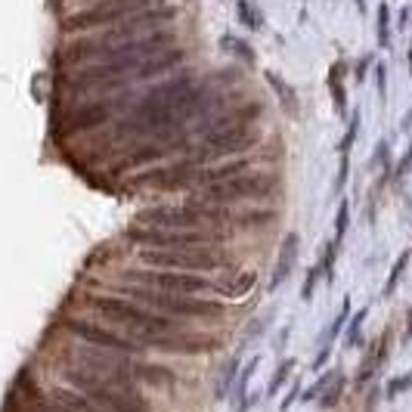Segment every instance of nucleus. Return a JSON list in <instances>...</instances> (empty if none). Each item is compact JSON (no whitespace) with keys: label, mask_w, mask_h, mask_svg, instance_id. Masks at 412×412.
I'll list each match as a JSON object with an SVG mask.
<instances>
[{"label":"nucleus","mask_w":412,"mask_h":412,"mask_svg":"<svg viewBox=\"0 0 412 412\" xmlns=\"http://www.w3.org/2000/svg\"><path fill=\"white\" fill-rule=\"evenodd\" d=\"M37 412H106V409H99L96 403H90L84 394L59 385V387H50V394L37 403Z\"/></svg>","instance_id":"14"},{"label":"nucleus","mask_w":412,"mask_h":412,"mask_svg":"<svg viewBox=\"0 0 412 412\" xmlns=\"http://www.w3.org/2000/svg\"><path fill=\"white\" fill-rule=\"evenodd\" d=\"M347 227V208H341V214H338V232H344Z\"/></svg>","instance_id":"20"},{"label":"nucleus","mask_w":412,"mask_h":412,"mask_svg":"<svg viewBox=\"0 0 412 412\" xmlns=\"http://www.w3.org/2000/svg\"><path fill=\"white\" fill-rule=\"evenodd\" d=\"M201 174L205 168L192 165L189 158L174 161L165 168H152L134 177V186H152V189H165V192H177V189H189V186H201Z\"/></svg>","instance_id":"11"},{"label":"nucleus","mask_w":412,"mask_h":412,"mask_svg":"<svg viewBox=\"0 0 412 412\" xmlns=\"http://www.w3.org/2000/svg\"><path fill=\"white\" fill-rule=\"evenodd\" d=\"M186 149H189V137L186 134L177 139H143V143L130 146V149L124 152V158L115 165V174L143 168V165H155V161L168 158V155H174V152H186Z\"/></svg>","instance_id":"13"},{"label":"nucleus","mask_w":412,"mask_h":412,"mask_svg":"<svg viewBox=\"0 0 412 412\" xmlns=\"http://www.w3.org/2000/svg\"><path fill=\"white\" fill-rule=\"evenodd\" d=\"M149 270H177V273H214L227 270L232 258L220 245L211 248H139L137 254Z\"/></svg>","instance_id":"4"},{"label":"nucleus","mask_w":412,"mask_h":412,"mask_svg":"<svg viewBox=\"0 0 412 412\" xmlns=\"http://www.w3.org/2000/svg\"><path fill=\"white\" fill-rule=\"evenodd\" d=\"M273 220H276V211H248L242 217H236V223H242V227H270Z\"/></svg>","instance_id":"17"},{"label":"nucleus","mask_w":412,"mask_h":412,"mask_svg":"<svg viewBox=\"0 0 412 412\" xmlns=\"http://www.w3.org/2000/svg\"><path fill=\"white\" fill-rule=\"evenodd\" d=\"M59 329L65 332L68 338L81 341V344H87V347H99V351H115V354H127V356H137V354L146 351V347L137 344L130 335H121V332L108 329V325H99L93 320H81V316H62Z\"/></svg>","instance_id":"6"},{"label":"nucleus","mask_w":412,"mask_h":412,"mask_svg":"<svg viewBox=\"0 0 412 412\" xmlns=\"http://www.w3.org/2000/svg\"><path fill=\"white\" fill-rule=\"evenodd\" d=\"M276 192L273 177H263V174H239L232 180L223 183H211V186H201V192L196 196V201H205V205H232V201H245V199H270Z\"/></svg>","instance_id":"8"},{"label":"nucleus","mask_w":412,"mask_h":412,"mask_svg":"<svg viewBox=\"0 0 412 412\" xmlns=\"http://www.w3.org/2000/svg\"><path fill=\"white\" fill-rule=\"evenodd\" d=\"M273 87H276L279 96H285V99H289V112H298V99H294V93H292L289 87H285L282 81H276V77H273Z\"/></svg>","instance_id":"19"},{"label":"nucleus","mask_w":412,"mask_h":412,"mask_svg":"<svg viewBox=\"0 0 412 412\" xmlns=\"http://www.w3.org/2000/svg\"><path fill=\"white\" fill-rule=\"evenodd\" d=\"M124 239L139 248H211L227 242V236L214 230H155V227H130L124 232Z\"/></svg>","instance_id":"5"},{"label":"nucleus","mask_w":412,"mask_h":412,"mask_svg":"<svg viewBox=\"0 0 412 412\" xmlns=\"http://www.w3.org/2000/svg\"><path fill=\"white\" fill-rule=\"evenodd\" d=\"M84 301H87V307L96 310L106 323L127 329L130 338H134L137 344H143L146 351H149V344L158 338H189V329H186L183 320L161 316V313H155V310H146L127 298H118V294H87Z\"/></svg>","instance_id":"1"},{"label":"nucleus","mask_w":412,"mask_h":412,"mask_svg":"<svg viewBox=\"0 0 412 412\" xmlns=\"http://www.w3.org/2000/svg\"><path fill=\"white\" fill-rule=\"evenodd\" d=\"M84 6H134V10H149L158 6L161 0H81Z\"/></svg>","instance_id":"16"},{"label":"nucleus","mask_w":412,"mask_h":412,"mask_svg":"<svg viewBox=\"0 0 412 412\" xmlns=\"http://www.w3.org/2000/svg\"><path fill=\"white\" fill-rule=\"evenodd\" d=\"M258 130L254 127H230V130H217V134L201 137V146L189 152L192 165H205V161H217V158H230V155H242L248 149L258 146Z\"/></svg>","instance_id":"9"},{"label":"nucleus","mask_w":412,"mask_h":412,"mask_svg":"<svg viewBox=\"0 0 412 412\" xmlns=\"http://www.w3.org/2000/svg\"><path fill=\"white\" fill-rule=\"evenodd\" d=\"M124 285H143V289H155V292H170V294H205L217 289L208 276L199 273H177V270H124L121 273Z\"/></svg>","instance_id":"7"},{"label":"nucleus","mask_w":412,"mask_h":412,"mask_svg":"<svg viewBox=\"0 0 412 412\" xmlns=\"http://www.w3.org/2000/svg\"><path fill=\"white\" fill-rule=\"evenodd\" d=\"M118 298H127L134 304L155 310L161 316L170 320H223V307L220 301H208L199 294H170V292H155L143 289V285H118Z\"/></svg>","instance_id":"3"},{"label":"nucleus","mask_w":412,"mask_h":412,"mask_svg":"<svg viewBox=\"0 0 412 412\" xmlns=\"http://www.w3.org/2000/svg\"><path fill=\"white\" fill-rule=\"evenodd\" d=\"M196 84H199L196 81V72H183V75L168 77V81H158L155 87L146 90L139 99H134V106H130V118H143V115L158 112V108H165L168 103H174L177 96L189 93Z\"/></svg>","instance_id":"12"},{"label":"nucleus","mask_w":412,"mask_h":412,"mask_svg":"<svg viewBox=\"0 0 412 412\" xmlns=\"http://www.w3.org/2000/svg\"><path fill=\"white\" fill-rule=\"evenodd\" d=\"M62 382L72 387V391L84 394L90 403H96L106 412H152L149 400L143 397V391L137 385L96 375V372H87V369L75 366V363L62 369Z\"/></svg>","instance_id":"2"},{"label":"nucleus","mask_w":412,"mask_h":412,"mask_svg":"<svg viewBox=\"0 0 412 412\" xmlns=\"http://www.w3.org/2000/svg\"><path fill=\"white\" fill-rule=\"evenodd\" d=\"M251 285H254V273H245V276L239 279L236 285H227V289H220V285H217V292L230 294V298H239V294H245L248 289H251Z\"/></svg>","instance_id":"18"},{"label":"nucleus","mask_w":412,"mask_h":412,"mask_svg":"<svg viewBox=\"0 0 412 412\" xmlns=\"http://www.w3.org/2000/svg\"><path fill=\"white\" fill-rule=\"evenodd\" d=\"M183 62H186V50H180V46H170V50H161L158 56L146 59L143 65L134 72V77H130V81H152V77H158V75L174 72V68L183 65Z\"/></svg>","instance_id":"15"},{"label":"nucleus","mask_w":412,"mask_h":412,"mask_svg":"<svg viewBox=\"0 0 412 412\" xmlns=\"http://www.w3.org/2000/svg\"><path fill=\"white\" fill-rule=\"evenodd\" d=\"M130 93H121V96H108V99H96V103H84V106H75L72 112L65 115L62 121V134L65 137H77V134H87V130H96L99 124H106L112 118L118 108H130Z\"/></svg>","instance_id":"10"}]
</instances>
